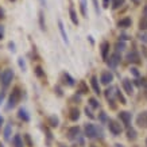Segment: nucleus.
Masks as SVG:
<instances>
[{"instance_id": "obj_1", "label": "nucleus", "mask_w": 147, "mask_h": 147, "mask_svg": "<svg viewBox=\"0 0 147 147\" xmlns=\"http://www.w3.org/2000/svg\"><path fill=\"white\" fill-rule=\"evenodd\" d=\"M85 135L88 138H96V136H103V131L100 128H97L93 124H86L85 126Z\"/></svg>"}, {"instance_id": "obj_29", "label": "nucleus", "mask_w": 147, "mask_h": 147, "mask_svg": "<svg viewBox=\"0 0 147 147\" xmlns=\"http://www.w3.org/2000/svg\"><path fill=\"white\" fill-rule=\"evenodd\" d=\"M92 3H93V7H95L96 14H100V10H99V1H97V0H92Z\"/></svg>"}, {"instance_id": "obj_47", "label": "nucleus", "mask_w": 147, "mask_h": 147, "mask_svg": "<svg viewBox=\"0 0 147 147\" xmlns=\"http://www.w3.org/2000/svg\"><path fill=\"white\" fill-rule=\"evenodd\" d=\"M146 143H147V142H146Z\"/></svg>"}, {"instance_id": "obj_33", "label": "nucleus", "mask_w": 147, "mask_h": 147, "mask_svg": "<svg viewBox=\"0 0 147 147\" xmlns=\"http://www.w3.org/2000/svg\"><path fill=\"white\" fill-rule=\"evenodd\" d=\"M85 112H86V115H88V116L91 117V119H93V117H95V116H93V115H92V112L89 111V109H88V108H85Z\"/></svg>"}, {"instance_id": "obj_31", "label": "nucleus", "mask_w": 147, "mask_h": 147, "mask_svg": "<svg viewBox=\"0 0 147 147\" xmlns=\"http://www.w3.org/2000/svg\"><path fill=\"white\" fill-rule=\"evenodd\" d=\"M35 73H36V76H38V77H42V76H43V72H42V69L39 68V66H38V68L35 69Z\"/></svg>"}, {"instance_id": "obj_6", "label": "nucleus", "mask_w": 147, "mask_h": 147, "mask_svg": "<svg viewBox=\"0 0 147 147\" xmlns=\"http://www.w3.org/2000/svg\"><path fill=\"white\" fill-rule=\"evenodd\" d=\"M136 122L138 124L143 128H147V112H142L139 113V116L136 117Z\"/></svg>"}, {"instance_id": "obj_39", "label": "nucleus", "mask_w": 147, "mask_h": 147, "mask_svg": "<svg viewBox=\"0 0 147 147\" xmlns=\"http://www.w3.org/2000/svg\"><path fill=\"white\" fill-rule=\"evenodd\" d=\"M41 1V4L43 5V7H46V0H39Z\"/></svg>"}, {"instance_id": "obj_34", "label": "nucleus", "mask_w": 147, "mask_h": 147, "mask_svg": "<svg viewBox=\"0 0 147 147\" xmlns=\"http://www.w3.org/2000/svg\"><path fill=\"white\" fill-rule=\"evenodd\" d=\"M19 66H21V68H22V69H23V70H24V69H26V65H24V62L22 61V58H21V60H19Z\"/></svg>"}, {"instance_id": "obj_4", "label": "nucleus", "mask_w": 147, "mask_h": 147, "mask_svg": "<svg viewBox=\"0 0 147 147\" xmlns=\"http://www.w3.org/2000/svg\"><path fill=\"white\" fill-rule=\"evenodd\" d=\"M108 127H109V131L113 134V135H119L122 132V127L119 123H116L115 120H109L108 122Z\"/></svg>"}, {"instance_id": "obj_17", "label": "nucleus", "mask_w": 147, "mask_h": 147, "mask_svg": "<svg viewBox=\"0 0 147 147\" xmlns=\"http://www.w3.org/2000/svg\"><path fill=\"white\" fill-rule=\"evenodd\" d=\"M69 14H70V19H72V22H73L74 24H78L77 14H76V11H74V8H73V7H70V8H69Z\"/></svg>"}, {"instance_id": "obj_24", "label": "nucleus", "mask_w": 147, "mask_h": 147, "mask_svg": "<svg viewBox=\"0 0 147 147\" xmlns=\"http://www.w3.org/2000/svg\"><path fill=\"white\" fill-rule=\"evenodd\" d=\"M123 3H124V0H112V7L113 8H119Z\"/></svg>"}, {"instance_id": "obj_27", "label": "nucleus", "mask_w": 147, "mask_h": 147, "mask_svg": "<svg viewBox=\"0 0 147 147\" xmlns=\"http://www.w3.org/2000/svg\"><path fill=\"white\" fill-rule=\"evenodd\" d=\"M128 138H130V139H131V140H134V139H135V138H136V132L134 131V130H128Z\"/></svg>"}, {"instance_id": "obj_25", "label": "nucleus", "mask_w": 147, "mask_h": 147, "mask_svg": "<svg viewBox=\"0 0 147 147\" xmlns=\"http://www.w3.org/2000/svg\"><path fill=\"white\" fill-rule=\"evenodd\" d=\"M39 24H41V28L45 30V21H43V12H39Z\"/></svg>"}, {"instance_id": "obj_15", "label": "nucleus", "mask_w": 147, "mask_h": 147, "mask_svg": "<svg viewBox=\"0 0 147 147\" xmlns=\"http://www.w3.org/2000/svg\"><path fill=\"white\" fill-rule=\"evenodd\" d=\"M139 27H140V30H147V7L144 8V16L139 23Z\"/></svg>"}, {"instance_id": "obj_16", "label": "nucleus", "mask_w": 147, "mask_h": 147, "mask_svg": "<svg viewBox=\"0 0 147 147\" xmlns=\"http://www.w3.org/2000/svg\"><path fill=\"white\" fill-rule=\"evenodd\" d=\"M108 50H109V43H108V42H103V43H101V56H103V58H104V60L107 58Z\"/></svg>"}, {"instance_id": "obj_30", "label": "nucleus", "mask_w": 147, "mask_h": 147, "mask_svg": "<svg viewBox=\"0 0 147 147\" xmlns=\"http://www.w3.org/2000/svg\"><path fill=\"white\" fill-rule=\"evenodd\" d=\"M117 99H119V100H120V103H122V104H126V99H124V97H123V95L122 93H120V92H117Z\"/></svg>"}, {"instance_id": "obj_22", "label": "nucleus", "mask_w": 147, "mask_h": 147, "mask_svg": "<svg viewBox=\"0 0 147 147\" xmlns=\"http://www.w3.org/2000/svg\"><path fill=\"white\" fill-rule=\"evenodd\" d=\"M11 136V124H7L4 128V139L5 140H8Z\"/></svg>"}, {"instance_id": "obj_7", "label": "nucleus", "mask_w": 147, "mask_h": 147, "mask_svg": "<svg viewBox=\"0 0 147 147\" xmlns=\"http://www.w3.org/2000/svg\"><path fill=\"white\" fill-rule=\"evenodd\" d=\"M119 117L123 120V123L126 124V126H130V123H131V113H128V112H120L119 113Z\"/></svg>"}, {"instance_id": "obj_11", "label": "nucleus", "mask_w": 147, "mask_h": 147, "mask_svg": "<svg viewBox=\"0 0 147 147\" xmlns=\"http://www.w3.org/2000/svg\"><path fill=\"white\" fill-rule=\"evenodd\" d=\"M123 88H124V91H126L128 95H132L134 89H132V84L130 80H123Z\"/></svg>"}, {"instance_id": "obj_13", "label": "nucleus", "mask_w": 147, "mask_h": 147, "mask_svg": "<svg viewBox=\"0 0 147 147\" xmlns=\"http://www.w3.org/2000/svg\"><path fill=\"white\" fill-rule=\"evenodd\" d=\"M12 142H14V147H24V143H23V139L21 135H15Z\"/></svg>"}, {"instance_id": "obj_26", "label": "nucleus", "mask_w": 147, "mask_h": 147, "mask_svg": "<svg viewBox=\"0 0 147 147\" xmlns=\"http://www.w3.org/2000/svg\"><path fill=\"white\" fill-rule=\"evenodd\" d=\"M50 126L51 127H57V126H58V119H57V117H54V116L50 117Z\"/></svg>"}, {"instance_id": "obj_42", "label": "nucleus", "mask_w": 147, "mask_h": 147, "mask_svg": "<svg viewBox=\"0 0 147 147\" xmlns=\"http://www.w3.org/2000/svg\"><path fill=\"white\" fill-rule=\"evenodd\" d=\"M1 123H3V117L0 116V126H1Z\"/></svg>"}, {"instance_id": "obj_9", "label": "nucleus", "mask_w": 147, "mask_h": 147, "mask_svg": "<svg viewBox=\"0 0 147 147\" xmlns=\"http://www.w3.org/2000/svg\"><path fill=\"white\" fill-rule=\"evenodd\" d=\"M58 27H60V32H61V35H62V39H64V42L68 45V43H69V39H68V35H66V31H65V27H64L62 21H58Z\"/></svg>"}, {"instance_id": "obj_45", "label": "nucleus", "mask_w": 147, "mask_h": 147, "mask_svg": "<svg viewBox=\"0 0 147 147\" xmlns=\"http://www.w3.org/2000/svg\"><path fill=\"white\" fill-rule=\"evenodd\" d=\"M135 3H138V0H135Z\"/></svg>"}, {"instance_id": "obj_44", "label": "nucleus", "mask_w": 147, "mask_h": 147, "mask_svg": "<svg viewBox=\"0 0 147 147\" xmlns=\"http://www.w3.org/2000/svg\"><path fill=\"white\" fill-rule=\"evenodd\" d=\"M1 36H3V34H1V32H0V39H1Z\"/></svg>"}, {"instance_id": "obj_46", "label": "nucleus", "mask_w": 147, "mask_h": 147, "mask_svg": "<svg viewBox=\"0 0 147 147\" xmlns=\"http://www.w3.org/2000/svg\"><path fill=\"white\" fill-rule=\"evenodd\" d=\"M11 1H15V0H11Z\"/></svg>"}, {"instance_id": "obj_19", "label": "nucleus", "mask_w": 147, "mask_h": 147, "mask_svg": "<svg viewBox=\"0 0 147 147\" xmlns=\"http://www.w3.org/2000/svg\"><path fill=\"white\" fill-rule=\"evenodd\" d=\"M72 120H77L78 117H80V111L77 109V108H72L70 109V115H69Z\"/></svg>"}, {"instance_id": "obj_5", "label": "nucleus", "mask_w": 147, "mask_h": 147, "mask_svg": "<svg viewBox=\"0 0 147 147\" xmlns=\"http://www.w3.org/2000/svg\"><path fill=\"white\" fill-rule=\"evenodd\" d=\"M112 80H113V74H112L111 72H103V73H101V77H100V81H101V84L108 85V84H111Z\"/></svg>"}, {"instance_id": "obj_41", "label": "nucleus", "mask_w": 147, "mask_h": 147, "mask_svg": "<svg viewBox=\"0 0 147 147\" xmlns=\"http://www.w3.org/2000/svg\"><path fill=\"white\" fill-rule=\"evenodd\" d=\"M0 18H3V10H0Z\"/></svg>"}, {"instance_id": "obj_8", "label": "nucleus", "mask_w": 147, "mask_h": 147, "mask_svg": "<svg viewBox=\"0 0 147 147\" xmlns=\"http://www.w3.org/2000/svg\"><path fill=\"white\" fill-rule=\"evenodd\" d=\"M127 58H128L130 62H134V64H139V62H140V57H139V54H138L136 51H131V53L127 56Z\"/></svg>"}, {"instance_id": "obj_28", "label": "nucleus", "mask_w": 147, "mask_h": 147, "mask_svg": "<svg viewBox=\"0 0 147 147\" xmlns=\"http://www.w3.org/2000/svg\"><path fill=\"white\" fill-rule=\"evenodd\" d=\"M89 104H91V107H93V108H97L99 107V103H97V100L96 99H89Z\"/></svg>"}, {"instance_id": "obj_12", "label": "nucleus", "mask_w": 147, "mask_h": 147, "mask_svg": "<svg viewBox=\"0 0 147 147\" xmlns=\"http://www.w3.org/2000/svg\"><path fill=\"white\" fill-rule=\"evenodd\" d=\"M78 132H80L78 127H72V128H69V131H68V136H69V139H74L78 135Z\"/></svg>"}, {"instance_id": "obj_32", "label": "nucleus", "mask_w": 147, "mask_h": 147, "mask_svg": "<svg viewBox=\"0 0 147 147\" xmlns=\"http://www.w3.org/2000/svg\"><path fill=\"white\" fill-rule=\"evenodd\" d=\"M116 49H117V50H123V49H124V43H117Z\"/></svg>"}, {"instance_id": "obj_21", "label": "nucleus", "mask_w": 147, "mask_h": 147, "mask_svg": "<svg viewBox=\"0 0 147 147\" xmlns=\"http://www.w3.org/2000/svg\"><path fill=\"white\" fill-rule=\"evenodd\" d=\"M19 117H21V119H23L24 122H28V120H30V117H28V115H27V112H26L23 108H21V109H19Z\"/></svg>"}, {"instance_id": "obj_14", "label": "nucleus", "mask_w": 147, "mask_h": 147, "mask_svg": "<svg viewBox=\"0 0 147 147\" xmlns=\"http://www.w3.org/2000/svg\"><path fill=\"white\" fill-rule=\"evenodd\" d=\"M120 60H122V58H120V56H119L117 53H115V54L111 57V60H109V62H108V64H109L111 66H116L117 64L120 62Z\"/></svg>"}, {"instance_id": "obj_10", "label": "nucleus", "mask_w": 147, "mask_h": 147, "mask_svg": "<svg viewBox=\"0 0 147 147\" xmlns=\"http://www.w3.org/2000/svg\"><path fill=\"white\" fill-rule=\"evenodd\" d=\"M91 84H92V88H93V91H95V93H97V95H100V85H99V81H97V77H92L91 78Z\"/></svg>"}, {"instance_id": "obj_40", "label": "nucleus", "mask_w": 147, "mask_h": 147, "mask_svg": "<svg viewBox=\"0 0 147 147\" xmlns=\"http://www.w3.org/2000/svg\"><path fill=\"white\" fill-rule=\"evenodd\" d=\"M3 96H4V95H3V93H0V101L3 100Z\"/></svg>"}, {"instance_id": "obj_36", "label": "nucleus", "mask_w": 147, "mask_h": 147, "mask_svg": "<svg viewBox=\"0 0 147 147\" xmlns=\"http://www.w3.org/2000/svg\"><path fill=\"white\" fill-rule=\"evenodd\" d=\"M26 140H27V143H28V146L31 147V140H30V136H28V135H26Z\"/></svg>"}, {"instance_id": "obj_37", "label": "nucleus", "mask_w": 147, "mask_h": 147, "mask_svg": "<svg viewBox=\"0 0 147 147\" xmlns=\"http://www.w3.org/2000/svg\"><path fill=\"white\" fill-rule=\"evenodd\" d=\"M131 70H132V73H134L135 76H139V73H138V70H136V69H131Z\"/></svg>"}, {"instance_id": "obj_35", "label": "nucleus", "mask_w": 147, "mask_h": 147, "mask_svg": "<svg viewBox=\"0 0 147 147\" xmlns=\"http://www.w3.org/2000/svg\"><path fill=\"white\" fill-rule=\"evenodd\" d=\"M108 5H109V0H103V7H108Z\"/></svg>"}, {"instance_id": "obj_2", "label": "nucleus", "mask_w": 147, "mask_h": 147, "mask_svg": "<svg viewBox=\"0 0 147 147\" xmlns=\"http://www.w3.org/2000/svg\"><path fill=\"white\" fill-rule=\"evenodd\" d=\"M21 97H22V92H21V89L16 86V88H14V91H12V93H11V96H10V100H8V107H15L16 104L19 103Z\"/></svg>"}, {"instance_id": "obj_20", "label": "nucleus", "mask_w": 147, "mask_h": 147, "mask_svg": "<svg viewBox=\"0 0 147 147\" xmlns=\"http://www.w3.org/2000/svg\"><path fill=\"white\" fill-rule=\"evenodd\" d=\"M80 10H81V14L84 18H86L88 12H86V0H80Z\"/></svg>"}, {"instance_id": "obj_38", "label": "nucleus", "mask_w": 147, "mask_h": 147, "mask_svg": "<svg viewBox=\"0 0 147 147\" xmlns=\"http://www.w3.org/2000/svg\"><path fill=\"white\" fill-rule=\"evenodd\" d=\"M140 39H142V41H144V42H147V34H146V35H142V38H140Z\"/></svg>"}, {"instance_id": "obj_18", "label": "nucleus", "mask_w": 147, "mask_h": 147, "mask_svg": "<svg viewBox=\"0 0 147 147\" xmlns=\"http://www.w3.org/2000/svg\"><path fill=\"white\" fill-rule=\"evenodd\" d=\"M130 26H131V19L130 18H124L119 22V27H122V28H126V27H130Z\"/></svg>"}, {"instance_id": "obj_3", "label": "nucleus", "mask_w": 147, "mask_h": 147, "mask_svg": "<svg viewBox=\"0 0 147 147\" xmlns=\"http://www.w3.org/2000/svg\"><path fill=\"white\" fill-rule=\"evenodd\" d=\"M12 78H14V72L11 70V69H5V70L1 73V84H3V86L7 88V86L11 84Z\"/></svg>"}, {"instance_id": "obj_43", "label": "nucleus", "mask_w": 147, "mask_h": 147, "mask_svg": "<svg viewBox=\"0 0 147 147\" xmlns=\"http://www.w3.org/2000/svg\"><path fill=\"white\" fill-rule=\"evenodd\" d=\"M0 32H1V34H3V27H0Z\"/></svg>"}, {"instance_id": "obj_23", "label": "nucleus", "mask_w": 147, "mask_h": 147, "mask_svg": "<svg viewBox=\"0 0 147 147\" xmlns=\"http://www.w3.org/2000/svg\"><path fill=\"white\" fill-rule=\"evenodd\" d=\"M64 78H65V82H66V84H68L69 86L74 85V80H73V78H72V77L69 76L68 73H65V74H64Z\"/></svg>"}]
</instances>
